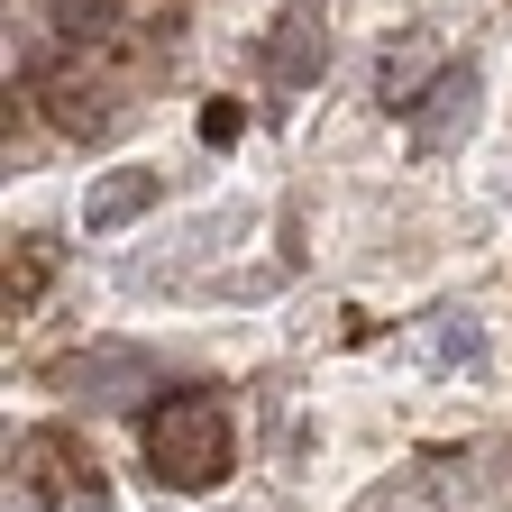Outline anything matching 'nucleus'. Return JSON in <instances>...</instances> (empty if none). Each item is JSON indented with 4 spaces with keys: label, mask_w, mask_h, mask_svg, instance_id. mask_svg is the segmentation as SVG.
<instances>
[{
    "label": "nucleus",
    "mask_w": 512,
    "mask_h": 512,
    "mask_svg": "<svg viewBox=\"0 0 512 512\" xmlns=\"http://www.w3.org/2000/svg\"><path fill=\"white\" fill-rule=\"evenodd\" d=\"M147 458H156V476L165 485H183V494H202V485H220L229 476V403L220 394H165L156 412H147Z\"/></svg>",
    "instance_id": "obj_1"
},
{
    "label": "nucleus",
    "mask_w": 512,
    "mask_h": 512,
    "mask_svg": "<svg viewBox=\"0 0 512 512\" xmlns=\"http://www.w3.org/2000/svg\"><path fill=\"white\" fill-rule=\"evenodd\" d=\"M46 384L74 403H128V394H147V357L138 348H74L46 366Z\"/></svg>",
    "instance_id": "obj_2"
},
{
    "label": "nucleus",
    "mask_w": 512,
    "mask_h": 512,
    "mask_svg": "<svg viewBox=\"0 0 512 512\" xmlns=\"http://www.w3.org/2000/svg\"><path fill=\"white\" fill-rule=\"evenodd\" d=\"M320 64H330V37H320V10L302 0V10H284V28H275V55H266V83L275 92H302Z\"/></svg>",
    "instance_id": "obj_3"
},
{
    "label": "nucleus",
    "mask_w": 512,
    "mask_h": 512,
    "mask_svg": "<svg viewBox=\"0 0 512 512\" xmlns=\"http://www.w3.org/2000/svg\"><path fill=\"white\" fill-rule=\"evenodd\" d=\"M156 192H165V174H147V165L101 174V183L83 192V229H92V238H101V229H128L138 211H156Z\"/></svg>",
    "instance_id": "obj_4"
},
{
    "label": "nucleus",
    "mask_w": 512,
    "mask_h": 512,
    "mask_svg": "<svg viewBox=\"0 0 512 512\" xmlns=\"http://www.w3.org/2000/svg\"><path fill=\"white\" fill-rule=\"evenodd\" d=\"M421 101H430V110H421V147H448V138H467V119H476V74L458 64V74H439Z\"/></svg>",
    "instance_id": "obj_5"
},
{
    "label": "nucleus",
    "mask_w": 512,
    "mask_h": 512,
    "mask_svg": "<svg viewBox=\"0 0 512 512\" xmlns=\"http://www.w3.org/2000/svg\"><path fill=\"white\" fill-rule=\"evenodd\" d=\"M430 46H403V55H384V74H375V92H384V110H412V92L430 83Z\"/></svg>",
    "instance_id": "obj_6"
},
{
    "label": "nucleus",
    "mask_w": 512,
    "mask_h": 512,
    "mask_svg": "<svg viewBox=\"0 0 512 512\" xmlns=\"http://www.w3.org/2000/svg\"><path fill=\"white\" fill-rule=\"evenodd\" d=\"M46 19H55L64 37H110V28H119V0H46Z\"/></svg>",
    "instance_id": "obj_7"
}]
</instances>
